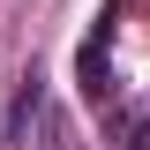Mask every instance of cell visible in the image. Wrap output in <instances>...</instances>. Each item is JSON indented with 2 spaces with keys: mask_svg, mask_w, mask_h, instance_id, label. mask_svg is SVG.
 <instances>
[{
  "mask_svg": "<svg viewBox=\"0 0 150 150\" xmlns=\"http://www.w3.org/2000/svg\"><path fill=\"white\" fill-rule=\"evenodd\" d=\"M75 75H83V98H90V105H112V90H120V75H112V15L98 23L90 38H83Z\"/></svg>",
  "mask_w": 150,
  "mask_h": 150,
  "instance_id": "cell-1",
  "label": "cell"
}]
</instances>
